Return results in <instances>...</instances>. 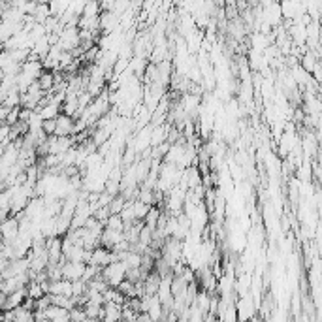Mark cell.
I'll use <instances>...</instances> for the list:
<instances>
[{
	"instance_id": "6",
	"label": "cell",
	"mask_w": 322,
	"mask_h": 322,
	"mask_svg": "<svg viewBox=\"0 0 322 322\" xmlns=\"http://www.w3.org/2000/svg\"><path fill=\"white\" fill-rule=\"evenodd\" d=\"M254 304L251 296H242L239 302L235 304V311H237V320H247V318H254Z\"/></svg>"
},
{
	"instance_id": "17",
	"label": "cell",
	"mask_w": 322,
	"mask_h": 322,
	"mask_svg": "<svg viewBox=\"0 0 322 322\" xmlns=\"http://www.w3.org/2000/svg\"><path fill=\"white\" fill-rule=\"evenodd\" d=\"M158 217H160V209H156V207H149V211H147V215L143 217V224L145 226H149V228H153L155 230L156 228V223H158Z\"/></svg>"
},
{
	"instance_id": "12",
	"label": "cell",
	"mask_w": 322,
	"mask_h": 322,
	"mask_svg": "<svg viewBox=\"0 0 322 322\" xmlns=\"http://www.w3.org/2000/svg\"><path fill=\"white\" fill-rule=\"evenodd\" d=\"M38 85L44 93H53V87H55V72L53 70H42V74L38 77Z\"/></svg>"
},
{
	"instance_id": "20",
	"label": "cell",
	"mask_w": 322,
	"mask_h": 322,
	"mask_svg": "<svg viewBox=\"0 0 322 322\" xmlns=\"http://www.w3.org/2000/svg\"><path fill=\"white\" fill-rule=\"evenodd\" d=\"M19 108H21V105H17V108H10V110H8L6 117H4V124L13 126V124L19 123Z\"/></svg>"
},
{
	"instance_id": "8",
	"label": "cell",
	"mask_w": 322,
	"mask_h": 322,
	"mask_svg": "<svg viewBox=\"0 0 322 322\" xmlns=\"http://www.w3.org/2000/svg\"><path fill=\"white\" fill-rule=\"evenodd\" d=\"M123 239H126V237H124V232H121V230L104 228L102 234H100V245H104V247L108 249H113L119 242H123Z\"/></svg>"
},
{
	"instance_id": "5",
	"label": "cell",
	"mask_w": 322,
	"mask_h": 322,
	"mask_svg": "<svg viewBox=\"0 0 322 322\" xmlns=\"http://www.w3.org/2000/svg\"><path fill=\"white\" fill-rule=\"evenodd\" d=\"M26 298V286L25 288H17V290L8 292L6 298H4V304L0 307V311H8V309H15L19 305L25 302Z\"/></svg>"
},
{
	"instance_id": "21",
	"label": "cell",
	"mask_w": 322,
	"mask_h": 322,
	"mask_svg": "<svg viewBox=\"0 0 322 322\" xmlns=\"http://www.w3.org/2000/svg\"><path fill=\"white\" fill-rule=\"evenodd\" d=\"M68 313H70V320H87V315H85L83 307H79V305H74Z\"/></svg>"
},
{
	"instance_id": "19",
	"label": "cell",
	"mask_w": 322,
	"mask_h": 322,
	"mask_svg": "<svg viewBox=\"0 0 322 322\" xmlns=\"http://www.w3.org/2000/svg\"><path fill=\"white\" fill-rule=\"evenodd\" d=\"M316 55L313 53V51H309L307 49V53H304V57H302V68L304 70H307L311 74V70L315 68V64H316Z\"/></svg>"
},
{
	"instance_id": "16",
	"label": "cell",
	"mask_w": 322,
	"mask_h": 322,
	"mask_svg": "<svg viewBox=\"0 0 322 322\" xmlns=\"http://www.w3.org/2000/svg\"><path fill=\"white\" fill-rule=\"evenodd\" d=\"M151 205H147L142 200H132V209H134V219L136 221H143V217L147 215V211Z\"/></svg>"
},
{
	"instance_id": "4",
	"label": "cell",
	"mask_w": 322,
	"mask_h": 322,
	"mask_svg": "<svg viewBox=\"0 0 322 322\" xmlns=\"http://www.w3.org/2000/svg\"><path fill=\"white\" fill-rule=\"evenodd\" d=\"M83 270H85V262L64 260L61 264L62 277L68 279V281H75V279H81V275H83Z\"/></svg>"
},
{
	"instance_id": "7",
	"label": "cell",
	"mask_w": 322,
	"mask_h": 322,
	"mask_svg": "<svg viewBox=\"0 0 322 322\" xmlns=\"http://www.w3.org/2000/svg\"><path fill=\"white\" fill-rule=\"evenodd\" d=\"M55 134L57 136H72V130H74V117H70L66 113H59L55 117Z\"/></svg>"
},
{
	"instance_id": "23",
	"label": "cell",
	"mask_w": 322,
	"mask_h": 322,
	"mask_svg": "<svg viewBox=\"0 0 322 322\" xmlns=\"http://www.w3.org/2000/svg\"><path fill=\"white\" fill-rule=\"evenodd\" d=\"M2 59H4V49H0V64H2Z\"/></svg>"
},
{
	"instance_id": "13",
	"label": "cell",
	"mask_w": 322,
	"mask_h": 322,
	"mask_svg": "<svg viewBox=\"0 0 322 322\" xmlns=\"http://www.w3.org/2000/svg\"><path fill=\"white\" fill-rule=\"evenodd\" d=\"M0 104L4 105L6 110H10V108H17V105H21V93H19L17 87H13L12 91H8V94L2 98V102Z\"/></svg>"
},
{
	"instance_id": "15",
	"label": "cell",
	"mask_w": 322,
	"mask_h": 322,
	"mask_svg": "<svg viewBox=\"0 0 322 322\" xmlns=\"http://www.w3.org/2000/svg\"><path fill=\"white\" fill-rule=\"evenodd\" d=\"M96 15H100V2L98 0H87L79 17H96Z\"/></svg>"
},
{
	"instance_id": "10",
	"label": "cell",
	"mask_w": 322,
	"mask_h": 322,
	"mask_svg": "<svg viewBox=\"0 0 322 322\" xmlns=\"http://www.w3.org/2000/svg\"><path fill=\"white\" fill-rule=\"evenodd\" d=\"M70 309L66 307H59V305H53L51 304L47 309L44 311L45 313V320H55V322H66L70 320Z\"/></svg>"
},
{
	"instance_id": "2",
	"label": "cell",
	"mask_w": 322,
	"mask_h": 322,
	"mask_svg": "<svg viewBox=\"0 0 322 322\" xmlns=\"http://www.w3.org/2000/svg\"><path fill=\"white\" fill-rule=\"evenodd\" d=\"M62 51H72L79 45V29L77 25H64L59 32V42Z\"/></svg>"
},
{
	"instance_id": "11",
	"label": "cell",
	"mask_w": 322,
	"mask_h": 322,
	"mask_svg": "<svg viewBox=\"0 0 322 322\" xmlns=\"http://www.w3.org/2000/svg\"><path fill=\"white\" fill-rule=\"evenodd\" d=\"M121 307L123 305L113 304V302H104L102 304V318L104 320H121Z\"/></svg>"
},
{
	"instance_id": "14",
	"label": "cell",
	"mask_w": 322,
	"mask_h": 322,
	"mask_svg": "<svg viewBox=\"0 0 322 322\" xmlns=\"http://www.w3.org/2000/svg\"><path fill=\"white\" fill-rule=\"evenodd\" d=\"M81 307H83V311H85L87 318H102V304H96V302L87 300Z\"/></svg>"
},
{
	"instance_id": "1",
	"label": "cell",
	"mask_w": 322,
	"mask_h": 322,
	"mask_svg": "<svg viewBox=\"0 0 322 322\" xmlns=\"http://www.w3.org/2000/svg\"><path fill=\"white\" fill-rule=\"evenodd\" d=\"M100 275L105 279V283L110 286H117L126 277V266L123 260H113L100 270Z\"/></svg>"
},
{
	"instance_id": "18",
	"label": "cell",
	"mask_w": 322,
	"mask_h": 322,
	"mask_svg": "<svg viewBox=\"0 0 322 322\" xmlns=\"http://www.w3.org/2000/svg\"><path fill=\"white\" fill-rule=\"evenodd\" d=\"M104 228L121 230V232H123V230H124V221H123V219H121V215H119V213H112L110 217L105 219Z\"/></svg>"
},
{
	"instance_id": "9",
	"label": "cell",
	"mask_w": 322,
	"mask_h": 322,
	"mask_svg": "<svg viewBox=\"0 0 322 322\" xmlns=\"http://www.w3.org/2000/svg\"><path fill=\"white\" fill-rule=\"evenodd\" d=\"M47 294H62V296H72V281L68 279H55V281H49V288H47Z\"/></svg>"
},
{
	"instance_id": "3",
	"label": "cell",
	"mask_w": 322,
	"mask_h": 322,
	"mask_svg": "<svg viewBox=\"0 0 322 322\" xmlns=\"http://www.w3.org/2000/svg\"><path fill=\"white\" fill-rule=\"evenodd\" d=\"M19 234V217L17 215H8L2 223H0V237L2 243H12Z\"/></svg>"
},
{
	"instance_id": "22",
	"label": "cell",
	"mask_w": 322,
	"mask_h": 322,
	"mask_svg": "<svg viewBox=\"0 0 322 322\" xmlns=\"http://www.w3.org/2000/svg\"><path fill=\"white\" fill-rule=\"evenodd\" d=\"M55 119H45V121H42V130H44L45 136H51V134H55Z\"/></svg>"
}]
</instances>
